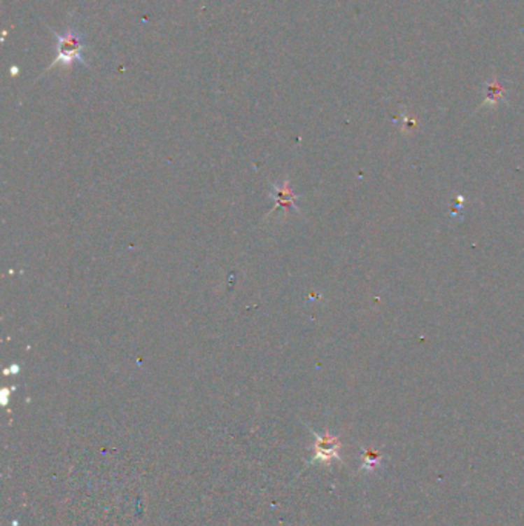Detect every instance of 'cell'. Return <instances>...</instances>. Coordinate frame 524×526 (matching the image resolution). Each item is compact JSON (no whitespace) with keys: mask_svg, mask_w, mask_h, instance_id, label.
<instances>
[{"mask_svg":"<svg viewBox=\"0 0 524 526\" xmlns=\"http://www.w3.org/2000/svg\"><path fill=\"white\" fill-rule=\"evenodd\" d=\"M316 436V445H314V459H312V463L320 462V463H326L330 465L332 460H340V446L341 443L339 442L337 437H334L331 434H323L320 436L314 433Z\"/></svg>","mask_w":524,"mask_h":526,"instance_id":"cell-2","label":"cell"},{"mask_svg":"<svg viewBox=\"0 0 524 526\" xmlns=\"http://www.w3.org/2000/svg\"><path fill=\"white\" fill-rule=\"evenodd\" d=\"M500 92H502V88H500L498 85L490 86V90L488 91V97H489V99L497 100V97H500Z\"/></svg>","mask_w":524,"mask_h":526,"instance_id":"cell-5","label":"cell"},{"mask_svg":"<svg viewBox=\"0 0 524 526\" xmlns=\"http://www.w3.org/2000/svg\"><path fill=\"white\" fill-rule=\"evenodd\" d=\"M2 394H3V400H2V403H3V405H6V403H8V389H3V391H2Z\"/></svg>","mask_w":524,"mask_h":526,"instance_id":"cell-6","label":"cell"},{"mask_svg":"<svg viewBox=\"0 0 524 526\" xmlns=\"http://www.w3.org/2000/svg\"><path fill=\"white\" fill-rule=\"evenodd\" d=\"M57 39V59L52 62L51 68L56 65L69 67L74 62H82L83 65H87V60L83 57L85 45L82 34L74 27H69L66 33L56 34Z\"/></svg>","mask_w":524,"mask_h":526,"instance_id":"cell-1","label":"cell"},{"mask_svg":"<svg viewBox=\"0 0 524 526\" xmlns=\"http://www.w3.org/2000/svg\"><path fill=\"white\" fill-rule=\"evenodd\" d=\"M363 465H362V469L363 471H374L375 468L380 466V463L383 460V454H380L378 451H371V450H364L363 451Z\"/></svg>","mask_w":524,"mask_h":526,"instance_id":"cell-4","label":"cell"},{"mask_svg":"<svg viewBox=\"0 0 524 526\" xmlns=\"http://www.w3.org/2000/svg\"><path fill=\"white\" fill-rule=\"evenodd\" d=\"M272 188H274V190H272L271 195L274 198V200H276V207L271 209V213H274V211L278 209V208H283L286 211H289L291 208L297 209V207H295L297 195L291 190V185H289V179H286L281 185H272Z\"/></svg>","mask_w":524,"mask_h":526,"instance_id":"cell-3","label":"cell"}]
</instances>
